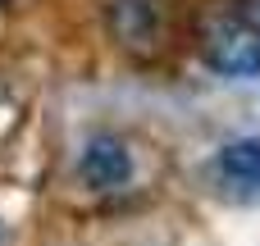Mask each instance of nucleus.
Here are the masks:
<instances>
[{
  "label": "nucleus",
  "mask_w": 260,
  "mask_h": 246,
  "mask_svg": "<svg viewBox=\"0 0 260 246\" xmlns=\"http://www.w3.org/2000/svg\"><path fill=\"white\" fill-rule=\"evenodd\" d=\"M201 55L215 73L256 78L260 73V0H229L210 14L201 32Z\"/></svg>",
  "instance_id": "nucleus-1"
},
{
  "label": "nucleus",
  "mask_w": 260,
  "mask_h": 246,
  "mask_svg": "<svg viewBox=\"0 0 260 246\" xmlns=\"http://www.w3.org/2000/svg\"><path fill=\"white\" fill-rule=\"evenodd\" d=\"M78 178L91 192H119V187H128L133 183V155H128L123 137H114V132L87 137V146L78 155Z\"/></svg>",
  "instance_id": "nucleus-2"
},
{
  "label": "nucleus",
  "mask_w": 260,
  "mask_h": 246,
  "mask_svg": "<svg viewBox=\"0 0 260 246\" xmlns=\"http://www.w3.org/2000/svg\"><path fill=\"white\" fill-rule=\"evenodd\" d=\"M105 18H110V32L119 46L128 50H151L160 41V0H110L105 5Z\"/></svg>",
  "instance_id": "nucleus-3"
},
{
  "label": "nucleus",
  "mask_w": 260,
  "mask_h": 246,
  "mask_svg": "<svg viewBox=\"0 0 260 246\" xmlns=\"http://www.w3.org/2000/svg\"><path fill=\"white\" fill-rule=\"evenodd\" d=\"M215 178L229 187V192H242V196H260V142H229L219 155H215Z\"/></svg>",
  "instance_id": "nucleus-4"
}]
</instances>
